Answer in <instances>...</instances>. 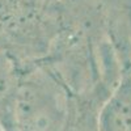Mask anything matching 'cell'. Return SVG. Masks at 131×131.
Segmentation results:
<instances>
[{"label": "cell", "instance_id": "obj_2", "mask_svg": "<svg viewBox=\"0 0 131 131\" xmlns=\"http://www.w3.org/2000/svg\"><path fill=\"white\" fill-rule=\"evenodd\" d=\"M100 130L131 131V78H126L102 106Z\"/></svg>", "mask_w": 131, "mask_h": 131}, {"label": "cell", "instance_id": "obj_1", "mask_svg": "<svg viewBox=\"0 0 131 131\" xmlns=\"http://www.w3.org/2000/svg\"><path fill=\"white\" fill-rule=\"evenodd\" d=\"M67 106L68 100L54 84L28 80L0 105V122L5 131H62Z\"/></svg>", "mask_w": 131, "mask_h": 131}, {"label": "cell", "instance_id": "obj_3", "mask_svg": "<svg viewBox=\"0 0 131 131\" xmlns=\"http://www.w3.org/2000/svg\"><path fill=\"white\" fill-rule=\"evenodd\" d=\"M101 109L91 101H68L62 131H101Z\"/></svg>", "mask_w": 131, "mask_h": 131}]
</instances>
